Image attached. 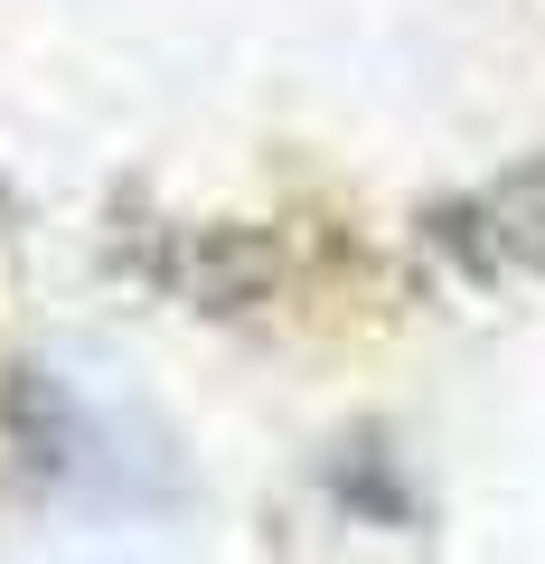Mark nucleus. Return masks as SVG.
Wrapping results in <instances>:
<instances>
[{
  "instance_id": "nucleus-1",
  "label": "nucleus",
  "mask_w": 545,
  "mask_h": 564,
  "mask_svg": "<svg viewBox=\"0 0 545 564\" xmlns=\"http://www.w3.org/2000/svg\"><path fill=\"white\" fill-rule=\"evenodd\" d=\"M433 236L470 263L480 282H545V161L499 170L470 198H451L433 217Z\"/></svg>"
}]
</instances>
